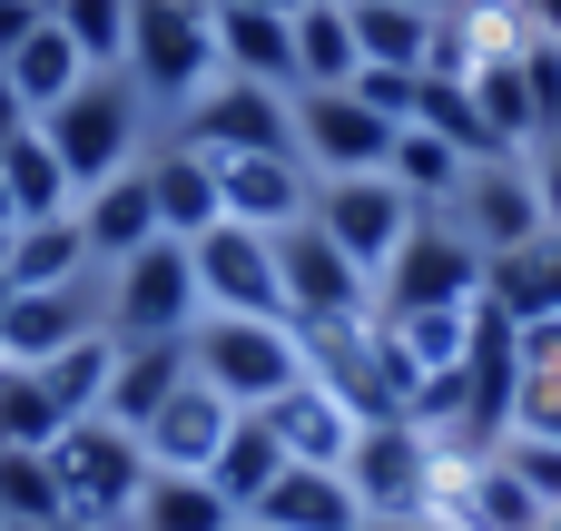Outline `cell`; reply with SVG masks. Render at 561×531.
<instances>
[{"label":"cell","mask_w":561,"mask_h":531,"mask_svg":"<svg viewBox=\"0 0 561 531\" xmlns=\"http://www.w3.org/2000/svg\"><path fill=\"white\" fill-rule=\"evenodd\" d=\"M197 256L178 236H148L138 256L99 266V325L118 345H158V335H197Z\"/></svg>","instance_id":"5b68a950"},{"label":"cell","mask_w":561,"mask_h":531,"mask_svg":"<svg viewBox=\"0 0 561 531\" xmlns=\"http://www.w3.org/2000/svg\"><path fill=\"white\" fill-rule=\"evenodd\" d=\"M217 10H306V0H217Z\"/></svg>","instance_id":"ee69618b"},{"label":"cell","mask_w":561,"mask_h":531,"mask_svg":"<svg viewBox=\"0 0 561 531\" xmlns=\"http://www.w3.org/2000/svg\"><path fill=\"white\" fill-rule=\"evenodd\" d=\"M513 434L561 443V365H523V384H513Z\"/></svg>","instance_id":"8d00e7d4"},{"label":"cell","mask_w":561,"mask_h":531,"mask_svg":"<svg viewBox=\"0 0 561 531\" xmlns=\"http://www.w3.org/2000/svg\"><path fill=\"white\" fill-rule=\"evenodd\" d=\"M187 374H197V365H187V335H158V345H118L99 414H108V424H128V434H148V414H158V404H168Z\"/></svg>","instance_id":"44dd1931"},{"label":"cell","mask_w":561,"mask_h":531,"mask_svg":"<svg viewBox=\"0 0 561 531\" xmlns=\"http://www.w3.org/2000/svg\"><path fill=\"white\" fill-rule=\"evenodd\" d=\"M197 305L207 315H286V286H276V236L266 227H207L197 246Z\"/></svg>","instance_id":"4fadbf2b"},{"label":"cell","mask_w":561,"mask_h":531,"mask_svg":"<svg viewBox=\"0 0 561 531\" xmlns=\"http://www.w3.org/2000/svg\"><path fill=\"white\" fill-rule=\"evenodd\" d=\"M523 89H533V128L561 138V39H533L523 49Z\"/></svg>","instance_id":"74e56055"},{"label":"cell","mask_w":561,"mask_h":531,"mask_svg":"<svg viewBox=\"0 0 561 531\" xmlns=\"http://www.w3.org/2000/svg\"><path fill=\"white\" fill-rule=\"evenodd\" d=\"M345 20H355V49H365V69H434L444 10H404V0H345Z\"/></svg>","instance_id":"f1b7e54d"},{"label":"cell","mask_w":561,"mask_h":531,"mask_svg":"<svg viewBox=\"0 0 561 531\" xmlns=\"http://www.w3.org/2000/svg\"><path fill=\"white\" fill-rule=\"evenodd\" d=\"M483 296V256L454 217H414V236L394 246V266L375 276V315H404V305H473Z\"/></svg>","instance_id":"9c48e42d"},{"label":"cell","mask_w":561,"mask_h":531,"mask_svg":"<svg viewBox=\"0 0 561 531\" xmlns=\"http://www.w3.org/2000/svg\"><path fill=\"white\" fill-rule=\"evenodd\" d=\"M59 531H89V522H59Z\"/></svg>","instance_id":"c3c4849f"},{"label":"cell","mask_w":561,"mask_h":531,"mask_svg":"<svg viewBox=\"0 0 561 531\" xmlns=\"http://www.w3.org/2000/svg\"><path fill=\"white\" fill-rule=\"evenodd\" d=\"M20 128H30V108H20V99H10V79H0V138H20Z\"/></svg>","instance_id":"b9f144b4"},{"label":"cell","mask_w":561,"mask_h":531,"mask_svg":"<svg viewBox=\"0 0 561 531\" xmlns=\"http://www.w3.org/2000/svg\"><path fill=\"white\" fill-rule=\"evenodd\" d=\"M473 168H483V158H463L454 138H434V128H414V118L394 128V158H385V177H394L424 217H444V207L463 197V177H473Z\"/></svg>","instance_id":"4316f807"},{"label":"cell","mask_w":561,"mask_h":531,"mask_svg":"<svg viewBox=\"0 0 561 531\" xmlns=\"http://www.w3.org/2000/svg\"><path fill=\"white\" fill-rule=\"evenodd\" d=\"M178 138L207 148V158H296V89H266V79H227L217 69V89L178 118Z\"/></svg>","instance_id":"ba28073f"},{"label":"cell","mask_w":561,"mask_h":531,"mask_svg":"<svg viewBox=\"0 0 561 531\" xmlns=\"http://www.w3.org/2000/svg\"><path fill=\"white\" fill-rule=\"evenodd\" d=\"M345 483L365 512H434L444 493V453L434 434L404 414V424H355V453H345Z\"/></svg>","instance_id":"30bf717a"},{"label":"cell","mask_w":561,"mask_h":531,"mask_svg":"<svg viewBox=\"0 0 561 531\" xmlns=\"http://www.w3.org/2000/svg\"><path fill=\"white\" fill-rule=\"evenodd\" d=\"M355 69H365V49H355L345 0H306L296 10V89H345Z\"/></svg>","instance_id":"d6a6232c"},{"label":"cell","mask_w":561,"mask_h":531,"mask_svg":"<svg viewBox=\"0 0 561 531\" xmlns=\"http://www.w3.org/2000/svg\"><path fill=\"white\" fill-rule=\"evenodd\" d=\"M276 286H286V325H355V315H375V276L316 217L276 227Z\"/></svg>","instance_id":"52a82bcc"},{"label":"cell","mask_w":561,"mask_h":531,"mask_svg":"<svg viewBox=\"0 0 561 531\" xmlns=\"http://www.w3.org/2000/svg\"><path fill=\"white\" fill-rule=\"evenodd\" d=\"M296 335H306V374L335 384L355 424H404V414L424 404V365H414L375 315H355V325H296Z\"/></svg>","instance_id":"3957f363"},{"label":"cell","mask_w":561,"mask_h":531,"mask_svg":"<svg viewBox=\"0 0 561 531\" xmlns=\"http://www.w3.org/2000/svg\"><path fill=\"white\" fill-rule=\"evenodd\" d=\"M355 531H444V522H434V512H365Z\"/></svg>","instance_id":"60d3db41"},{"label":"cell","mask_w":561,"mask_h":531,"mask_svg":"<svg viewBox=\"0 0 561 531\" xmlns=\"http://www.w3.org/2000/svg\"><path fill=\"white\" fill-rule=\"evenodd\" d=\"M49 473H59V493H69V522L89 531H128L138 512V493H148V443L128 434V424H108V414H79L59 443H49Z\"/></svg>","instance_id":"8992f818"},{"label":"cell","mask_w":561,"mask_h":531,"mask_svg":"<svg viewBox=\"0 0 561 531\" xmlns=\"http://www.w3.org/2000/svg\"><path fill=\"white\" fill-rule=\"evenodd\" d=\"M0 227H20V217H10V187H0Z\"/></svg>","instance_id":"f6af8a7d"},{"label":"cell","mask_w":561,"mask_h":531,"mask_svg":"<svg viewBox=\"0 0 561 531\" xmlns=\"http://www.w3.org/2000/svg\"><path fill=\"white\" fill-rule=\"evenodd\" d=\"M404 10H454V0H404Z\"/></svg>","instance_id":"bcb514c9"},{"label":"cell","mask_w":561,"mask_h":531,"mask_svg":"<svg viewBox=\"0 0 561 531\" xmlns=\"http://www.w3.org/2000/svg\"><path fill=\"white\" fill-rule=\"evenodd\" d=\"M523 10H533V30H542V39H561V0H523Z\"/></svg>","instance_id":"7bdbcfd3"},{"label":"cell","mask_w":561,"mask_h":531,"mask_svg":"<svg viewBox=\"0 0 561 531\" xmlns=\"http://www.w3.org/2000/svg\"><path fill=\"white\" fill-rule=\"evenodd\" d=\"M49 20L79 39L89 69H118L128 59V0H49Z\"/></svg>","instance_id":"e575fe53"},{"label":"cell","mask_w":561,"mask_h":531,"mask_svg":"<svg viewBox=\"0 0 561 531\" xmlns=\"http://www.w3.org/2000/svg\"><path fill=\"white\" fill-rule=\"evenodd\" d=\"M523 158H533V187H542V217L561 227V138H533Z\"/></svg>","instance_id":"ab89813d"},{"label":"cell","mask_w":561,"mask_h":531,"mask_svg":"<svg viewBox=\"0 0 561 531\" xmlns=\"http://www.w3.org/2000/svg\"><path fill=\"white\" fill-rule=\"evenodd\" d=\"M266 424H276V443L296 453V463H345L355 453V414H345V394L335 384H286L276 404H266Z\"/></svg>","instance_id":"cb8c5ba5"},{"label":"cell","mask_w":561,"mask_h":531,"mask_svg":"<svg viewBox=\"0 0 561 531\" xmlns=\"http://www.w3.org/2000/svg\"><path fill=\"white\" fill-rule=\"evenodd\" d=\"M79 236H89V266H118V256H138L148 236H158V187H148V158L138 168H118V177H99V187H79Z\"/></svg>","instance_id":"ac0fdd59"},{"label":"cell","mask_w":561,"mask_h":531,"mask_svg":"<svg viewBox=\"0 0 561 531\" xmlns=\"http://www.w3.org/2000/svg\"><path fill=\"white\" fill-rule=\"evenodd\" d=\"M345 89H355L365 108H385V118L404 128V118H414V89H424V69H355Z\"/></svg>","instance_id":"f35d334b"},{"label":"cell","mask_w":561,"mask_h":531,"mask_svg":"<svg viewBox=\"0 0 561 531\" xmlns=\"http://www.w3.org/2000/svg\"><path fill=\"white\" fill-rule=\"evenodd\" d=\"M79 414L59 404V384L39 365H0V453H49Z\"/></svg>","instance_id":"4dcf8cb0"},{"label":"cell","mask_w":561,"mask_h":531,"mask_svg":"<svg viewBox=\"0 0 561 531\" xmlns=\"http://www.w3.org/2000/svg\"><path fill=\"white\" fill-rule=\"evenodd\" d=\"M118 69L148 89L158 128H178L217 89V10L207 0H128V59Z\"/></svg>","instance_id":"7a4b0ae2"},{"label":"cell","mask_w":561,"mask_h":531,"mask_svg":"<svg viewBox=\"0 0 561 531\" xmlns=\"http://www.w3.org/2000/svg\"><path fill=\"white\" fill-rule=\"evenodd\" d=\"M286 463H296V453L276 443V424H266V414H237V424H227V443H217V463H207V483H217V493L237 503V522H247V512L276 493V473H286Z\"/></svg>","instance_id":"83f0119b"},{"label":"cell","mask_w":561,"mask_h":531,"mask_svg":"<svg viewBox=\"0 0 561 531\" xmlns=\"http://www.w3.org/2000/svg\"><path fill=\"white\" fill-rule=\"evenodd\" d=\"M39 10H49V0H39Z\"/></svg>","instance_id":"f907efd6"},{"label":"cell","mask_w":561,"mask_h":531,"mask_svg":"<svg viewBox=\"0 0 561 531\" xmlns=\"http://www.w3.org/2000/svg\"><path fill=\"white\" fill-rule=\"evenodd\" d=\"M0 522H39V531L69 522V493H59L49 453H0Z\"/></svg>","instance_id":"836d02e7"},{"label":"cell","mask_w":561,"mask_h":531,"mask_svg":"<svg viewBox=\"0 0 561 531\" xmlns=\"http://www.w3.org/2000/svg\"><path fill=\"white\" fill-rule=\"evenodd\" d=\"M0 531H39V522H0Z\"/></svg>","instance_id":"7dc6e473"},{"label":"cell","mask_w":561,"mask_h":531,"mask_svg":"<svg viewBox=\"0 0 561 531\" xmlns=\"http://www.w3.org/2000/svg\"><path fill=\"white\" fill-rule=\"evenodd\" d=\"M296 158L316 177H365L394 158V118L365 108L355 89H296Z\"/></svg>","instance_id":"7c38bea8"},{"label":"cell","mask_w":561,"mask_h":531,"mask_svg":"<svg viewBox=\"0 0 561 531\" xmlns=\"http://www.w3.org/2000/svg\"><path fill=\"white\" fill-rule=\"evenodd\" d=\"M237 531H256V522H237Z\"/></svg>","instance_id":"681fc988"},{"label":"cell","mask_w":561,"mask_h":531,"mask_svg":"<svg viewBox=\"0 0 561 531\" xmlns=\"http://www.w3.org/2000/svg\"><path fill=\"white\" fill-rule=\"evenodd\" d=\"M39 138L59 148L69 187H99V177H118V168H138V158L158 148V108H148V89H138L128 69H89V79L39 118Z\"/></svg>","instance_id":"6da1fadb"},{"label":"cell","mask_w":561,"mask_h":531,"mask_svg":"<svg viewBox=\"0 0 561 531\" xmlns=\"http://www.w3.org/2000/svg\"><path fill=\"white\" fill-rule=\"evenodd\" d=\"M79 335H99V276L0 296V365H49V355H69Z\"/></svg>","instance_id":"9a60e30c"},{"label":"cell","mask_w":561,"mask_h":531,"mask_svg":"<svg viewBox=\"0 0 561 531\" xmlns=\"http://www.w3.org/2000/svg\"><path fill=\"white\" fill-rule=\"evenodd\" d=\"M187 365H197V384H217L237 414H266L286 384H306V335H296L286 315H197Z\"/></svg>","instance_id":"277c9868"},{"label":"cell","mask_w":561,"mask_h":531,"mask_svg":"<svg viewBox=\"0 0 561 531\" xmlns=\"http://www.w3.org/2000/svg\"><path fill=\"white\" fill-rule=\"evenodd\" d=\"M444 217L473 236V256H513V246H533V236L552 227V217H542V187H533V158H483Z\"/></svg>","instance_id":"5bb4252c"},{"label":"cell","mask_w":561,"mask_h":531,"mask_svg":"<svg viewBox=\"0 0 561 531\" xmlns=\"http://www.w3.org/2000/svg\"><path fill=\"white\" fill-rule=\"evenodd\" d=\"M247 522H256V531H355V522H365V503H355L345 463H286L276 493H266Z\"/></svg>","instance_id":"ffe728a7"},{"label":"cell","mask_w":561,"mask_h":531,"mask_svg":"<svg viewBox=\"0 0 561 531\" xmlns=\"http://www.w3.org/2000/svg\"><path fill=\"white\" fill-rule=\"evenodd\" d=\"M0 79H10V99H20L30 118H49V108L89 79V59H79V39H69L59 20H39L30 39H10V49H0Z\"/></svg>","instance_id":"d4e9b609"},{"label":"cell","mask_w":561,"mask_h":531,"mask_svg":"<svg viewBox=\"0 0 561 531\" xmlns=\"http://www.w3.org/2000/svg\"><path fill=\"white\" fill-rule=\"evenodd\" d=\"M414 217H424V207H414L385 168H365V177H316V227H325L365 276H385V266H394V246L414 236Z\"/></svg>","instance_id":"8fae6325"},{"label":"cell","mask_w":561,"mask_h":531,"mask_svg":"<svg viewBox=\"0 0 561 531\" xmlns=\"http://www.w3.org/2000/svg\"><path fill=\"white\" fill-rule=\"evenodd\" d=\"M217 10V0H207ZM217 69L296 89V10H217Z\"/></svg>","instance_id":"7402d4cb"},{"label":"cell","mask_w":561,"mask_h":531,"mask_svg":"<svg viewBox=\"0 0 561 531\" xmlns=\"http://www.w3.org/2000/svg\"><path fill=\"white\" fill-rule=\"evenodd\" d=\"M227 424H237V404H227L217 384H197V374H187V384L148 414V434H138V443H148V463H158V473H207V463H217V443H227Z\"/></svg>","instance_id":"d6986e66"},{"label":"cell","mask_w":561,"mask_h":531,"mask_svg":"<svg viewBox=\"0 0 561 531\" xmlns=\"http://www.w3.org/2000/svg\"><path fill=\"white\" fill-rule=\"evenodd\" d=\"M128 531H237V503H227L207 473H148Z\"/></svg>","instance_id":"1f68e13d"},{"label":"cell","mask_w":561,"mask_h":531,"mask_svg":"<svg viewBox=\"0 0 561 531\" xmlns=\"http://www.w3.org/2000/svg\"><path fill=\"white\" fill-rule=\"evenodd\" d=\"M0 187H10V217H69V207H79L59 148L39 138V118H30L20 138H0Z\"/></svg>","instance_id":"f546056e"},{"label":"cell","mask_w":561,"mask_h":531,"mask_svg":"<svg viewBox=\"0 0 561 531\" xmlns=\"http://www.w3.org/2000/svg\"><path fill=\"white\" fill-rule=\"evenodd\" d=\"M483 305H503L513 325L561 315V227H542V236L513 246V256H483Z\"/></svg>","instance_id":"484cf974"},{"label":"cell","mask_w":561,"mask_h":531,"mask_svg":"<svg viewBox=\"0 0 561 531\" xmlns=\"http://www.w3.org/2000/svg\"><path fill=\"white\" fill-rule=\"evenodd\" d=\"M217 197H227V217L237 227H296V217H316V168L306 158H217Z\"/></svg>","instance_id":"e0dca14e"},{"label":"cell","mask_w":561,"mask_h":531,"mask_svg":"<svg viewBox=\"0 0 561 531\" xmlns=\"http://www.w3.org/2000/svg\"><path fill=\"white\" fill-rule=\"evenodd\" d=\"M79 276H99V266H89V236H79V217H20V227H10L0 296H30V286H79Z\"/></svg>","instance_id":"603a6c76"},{"label":"cell","mask_w":561,"mask_h":531,"mask_svg":"<svg viewBox=\"0 0 561 531\" xmlns=\"http://www.w3.org/2000/svg\"><path fill=\"white\" fill-rule=\"evenodd\" d=\"M148 187H158V236L197 246L207 227H227V197H217V158H207V148H187L178 128H158V148H148Z\"/></svg>","instance_id":"2e32d148"},{"label":"cell","mask_w":561,"mask_h":531,"mask_svg":"<svg viewBox=\"0 0 561 531\" xmlns=\"http://www.w3.org/2000/svg\"><path fill=\"white\" fill-rule=\"evenodd\" d=\"M493 453L513 463V483H523V493H533V503H542V512L561 522V443H533V434H503Z\"/></svg>","instance_id":"d590c367"}]
</instances>
